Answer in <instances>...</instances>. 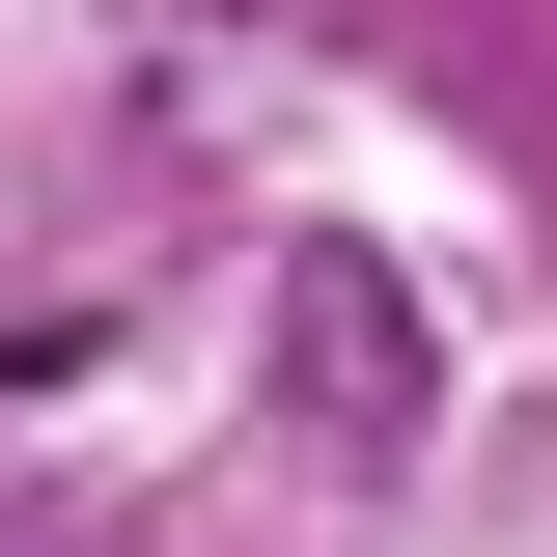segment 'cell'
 <instances>
[{
    "label": "cell",
    "instance_id": "cell-1",
    "mask_svg": "<svg viewBox=\"0 0 557 557\" xmlns=\"http://www.w3.org/2000/svg\"><path fill=\"white\" fill-rule=\"evenodd\" d=\"M251 362H278V418H307L335 474H391L418 418H446V335H418V278L362 251V223H307V251L251 278Z\"/></svg>",
    "mask_w": 557,
    "mask_h": 557
}]
</instances>
